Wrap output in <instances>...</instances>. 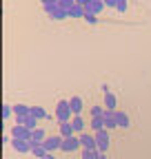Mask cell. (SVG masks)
<instances>
[{
  "mask_svg": "<svg viewBox=\"0 0 151 159\" xmlns=\"http://www.w3.org/2000/svg\"><path fill=\"white\" fill-rule=\"evenodd\" d=\"M71 117H73V111L69 106V99H60V102L56 104V119H58V124L71 122Z\"/></svg>",
  "mask_w": 151,
  "mask_h": 159,
  "instance_id": "cell-1",
  "label": "cell"
},
{
  "mask_svg": "<svg viewBox=\"0 0 151 159\" xmlns=\"http://www.w3.org/2000/svg\"><path fill=\"white\" fill-rule=\"evenodd\" d=\"M42 9H45V13H47L49 18H53V20H65V18H69V11L60 9L58 5H45Z\"/></svg>",
  "mask_w": 151,
  "mask_h": 159,
  "instance_id": "cell-2",
  "label": "cell"
},
{
  "mask_svg": "<svg viewBox=\"0 0 151 159\" xmlns=\"http://www.w3.org/2000/svg\"><path fill=\"white\" fill-rule=\"evenodd\" d=\"M62 135H47V139H45V148H47V152H51V150H60L62 148Z\"/></svg>",
  "mask_w": 151,
  "mask_h": 159,
  "instance_id": "cell-3",
  "label": "cell"
},
{
  "mask_svg": "<svg viewBox=\"0 0 151 159\" xmlns=\"http://www.w3.org/2000/svg\"><path fill=\"white\" fill-rule=\"evenodd\" d=\"M9 133H11L13 139H29V142H31V133H33V130H29V128L22 126V124H16Z\"/></svg>",
  "mask_w": 151,
  "mask_h": 159,
  "instance_id": "cell-4",
  "label": "cell"
},
{
  "mask_svg": "<svg viewBox=\"0 0 151 159\" xmlns=\"http://www.w3.org/2000/svg\"><path fill=\"white\" fill-rule=\"evenodd\" d=\"M93 135H96L98 150H100V152H105V150L109 148V130H107V128H102V130H96Z\"/></svg>",
  "mask_w": 151,
  "mask_h": 159,
  "instance_id": "cell-5",
  "label": "cell"
},
{
  "mask_svg": "<svg viewBox=\"0 0 151 159\" xmlns=\"http://www.w3.org/2000/svg\"><path fill=\"white\" fill-rule=\"evenodd\" d=\"M78 148H82V144H80V137H67V139H62V152H73V150H78Z\"/></svg>",
  "mask_w": 151,
  "mask_h": 159,
  "instance_id": "cell-6",
  "label": "cell"
},
{
  "mask_svg": "<svg viewBox=\"0 0 151 159\" xmlns=\"http://www.w3.org/2000/svg\"><path fill=\"white\" fill-rule=\"evenodd\" d=\"M11 146L16 152H31V148H33L29 139H13V137H11Z\"/></svg>",
  "mask_w": 151,
  "mask_h": 159,
  "instance_id": "cell-7",
  "label": "cell"
},
{
  "mask_svg": "<svg viewBox=\"0 0 151 159\" xmlns=\"http://www.w3.org/2000/svg\"><path fill=\"white\" fill-rule=\"evenodd\" d=\"M80 144H82V148H87V150H93V148L98 150L96 135H91V133H80Z\"/></svg>",
  "mask_w": 151,
  "mask_h": 159,
  "instance_id": "cell-8",
  "label": "cell"
},
{
  "mask_svg": "<svg viewBox=\"0 0 151 159\" xmlns=\"http://www.w3.org/2000/svg\"><path fill=\"white\" fill-rule=\"evenodd\" d=\"M105 128H107V130L118 128V122H116V111H105Z\"/></svg>",
  "mask_w": 151,
  "mask_h": 159,
  "instance_id": "cell-9",
  "label": "cell"
},
{
  "mask_svg": "<svg viewBox=\"0 0 151 159\" xmlns=\"http://www.w3.org/2000/svg\"><path fill=\"white\" fill-rule=\"evenodd\" d=\"M105 7H107V5L102 2V0H93L89 7H85V11H87V13H93V16H98V13L105 11Z\"/></svg>",
  "mask_w": 151,
  "mask_h": 159,
  "instance_id": "cell-10",
  "label": "cell"
},
{
  "mask_svg": "<svg viewBox=\"0 0 151 159\" xmlns=\"http://www.w3.org/2000/svg\"><path fill=\"white\" fill-rule=\"evenodd\" d=\"M69 106H71L73 115H80V113H82V97H80V95L69 97Z\"/></svg>",
  "mask_w": 151,
  "mask_h": 159,
  "instance_id": "cell-11",
  "label": "cell"
},
{
  "mask_svg": "<svg viewBox=\"0 0 151 159\" xmlns=\"http://www.w3.org/2000/svg\"><path fill=\"white\" fill-rule=\"evenodd\" d=\"M45 139H47V130L42 128H36L31 133V144H45Z\"/></svg>",
  "mask_w": 151,
  "mask_h": 159,
  "instance_id": "cell-12",
  "label": "cell"
},
{
  "mask_svg": "<svg viewBox=\"0 0 151 159\" xmlns=\"http://www.w3.org/2000/svg\"><path fill=\"white\" fill-rule=\"evenodd\" d=\"M116 104H118V97L113 93H107L105 95V111H116Z\"/></svg>",
  "mask_w": 151,
  "mask_h": 159,
  "instance_id": "cell-13",
  "label": "cell"
},
{
  "mask_svg": "<svg viewBox=\"0 0 151 159\" xmlns=\"http://www.w3.org/2000/svg\"><path fill=\"white\" fill-rule=\"evenodd\" d=\"M13 115H16V117H27V115H31V106H27V104H16V106H13Z\"/></svg>",
  "mask_w": 151,
  "mask_h": 159,
  "instance_id": "cell-14",
  "label": "cell"
},
{
  "mask_svg": "<svg viewBox=\"0 0 151 159\" xmlns=\"http://www.w3.org/2000/svg\"><path fill=\"white\" fill-rule=\"evenodd\" d=\"M116 122H118V128H129V115L122 111H116Z\"/></svg>",
  "mask_w": 151,
  "mask_h": 159,
  "instance_id": "cell-15",
  "label": "cell"
},
{
  "mask_svg": "<svg viewBox=\"0 0 151 159\" xmlns=\"http://www.w3.org/2000/svg\"><path fill=\"white\" fill-rule=\"evenodd\" d=\"M71 126H73L76 133H82V130H85V119H82L80 115H73V117H71Z\"/></svg>",
  "mask_w": 151,
  "mask_h": 159,
  "instance_id": "cell-16",
  "label": "cell"
},
{
  "mask_svg": "<svg viewBox=\"0 0 151 159\" xmlns=\"http://www.w3.org/2000/svg\"><path fill=\"white\" fill-rule=\"evenodd\" d=\"M73 126H71V122H65V124H60V130H58V135H62L65 139L67 137H73Z\"/></svg>",
  "mask_w": 151,
  "mask_h": 159,
  "instance_id": "cell-17",
  "label": "cell"
},
{
  "mask_svg": "<svg viewBox=\"0 0 151 159\" xmlns=\"http://www.w3.org/2000/svg\"><path fill=\"white\" fill-rule=\"evenodd\" d=\"M31 115L36 119H51V115H47V111L42 106H31Z\"/></svg>",
  "mask_w": 151,
  "mask_h": 159,
  "instance_id": "cell-18",
  "label": "cell"
},
{
  "mask_svg": "<svg viewBox=\"0 0 151 159\" xmlns=\"http://www.w3.org/2000/svg\"><path fill=\"white\" fill-rule=\"evenodd\" d=\"M31 152H33V157H38V159H45V157L49 155V152H47V148H45L42 144H33Z\"/></svg>",
  "mask_w": 151,
  "mask_h": 159,
  "instance_id": "cell-19",
  "label": "cell"
},
{
  "mask_svg": "<svg viewBox=\"0 0 151 159\" xmlns=\"http://www.w3.org/2000/svg\"><path fill=\"white\" fill-rule=\"evenodd\" d=\"M105 128V115L100 117H91V130L96 133V130H102Z\"/></svg>",
  "mask_w": 151,
  "mask_h": 159,
  "instance_id": "cell-20",
  "label": "cell"
},
{
  "mask_svg": "<svg viewBox=\"0 0 151 159\" xmlns=\"http://www.w3.org/2000/svg\"><path fill=\"white\" fill-rule=\"evenodd\" d=\"M85 7L82 5H73L71 9H69V18H85Z\"/></svg>",
  "mask_w": 151,
  "mask_h": 159,
  "instance_id": "cell-21",
  "label": "cell"
},
{
  "mask_svg": "<svg viewBox=\"0 0 151 159\" xmlns=\"http://www.w3.org/2000/svg\"><path fill=\"white\" fill-rule=\"evenodd\" d=\"M25 126H27L29 130H36V128H38V119H36L33 115H27V117H25Z\"/></svg>",
  "mask_w": 151,
  "mask_h": 159,
  "instance_id": "cell-22",
  "label": "cell"
},
{
  "mask_svg": "<svg viewBox=\"0 0 151 159\" xmlns=\"http://www.w3.org/2000/svg\"><path fill=\"white\" fill-rule=\"evenodd\" d=\"M100 157V150H87V148H82V159H98Z\"/></svg>",
  "mask_w": 151,
  "mask_h": 159,
  "instance_id": "cell-23",
  "label": "cell"
},
{
  "mask_svg": "<svg viewBox=\"0 0 151 159\" xmlns=\"http://www.w3.org/2000/svg\"><path fill=\"white\" fill-rule=\"evenodd\" d=\"M73 5H78V2H76V0H60V2H58V7H60V9H65V11H69Z\"/></svg>",
  "mask_w": 151,
  "mask_h": 159,
  "instance_id": "cell-24",
  "label": "cell"
},
{
  "mask_svg": "<svg viewBox=\"0 0 151 159\" xmlns=\"http://www.w3.org/2000/svg\"><path fill=\"white\" fill-rule=\"evenodd\" d=\"M13 115V106H9V104H2V119H9Z\"/></svg>",
  "mask_w": 151,
  "mask_h": 159,
  "instance_id": "cell-25",
  "label": "cell"
},
{
  "mask_svg": "<svg viewBox=\"0 0 151 159\" xmlns=\"http://www.w3.org/2000/svg\"><path fill=\"white\" fill-rule=\"evenodd\" d=\"M100 115H105V108L102 106H93L91 108V117H100Z\"/></svg>",
  "mask_w": 151,
  "mask_h": 159,
  "instance_id": "cell-26",
  "label": "cell"
},
{
  "mask_svg": "<svg viewBox=\"0 0 151 159\" xmlns=\"http://www.w3.org/2000/svg\"><path fill=\"white\" fill-rule=\"evenodd\" d=\"M116 9L122 13V11H127V0H118V2H116Z\"/></svg>",
  "mask_w": 151,
  "mask_h": 159,
  "instance_id": "cell-27",
  "label": "cell"
},
{
  "mask_svg": "<svg viewBox=\"0 0 151 159\" xmlns=\"http://www.w3.org/2000/svg\"><path fill=\"white\" fill-rule=\"evenodd\" d=\"M85 20L89 25H96V20H98V16H93V13H85Z\"/></svg>",
  "mask_w": 151,
  "mask_h": 159,
  "instance_id": "cell-28",
  "label": "cell"
},
{
  "mask_svg": "<svg viewBox=\"0 0 151 159\" xmlns=\"http://www.w3.org/2000/svg\"><path fill=\"white\" fill-rule=\"evenodd\" d=\"M102 2H105L107 7H113V9H116V2H118V0H102Z\"/></svg>",
  "mask_w": 151,
  "mask_h": 159,
  "instance_id": "cell-29",
  "label": "cell"
},
{
  "mask_svg": "<svg viewBox=\"0 0 151 159\" xmlns=\"http://www.w3.org/2000/svg\"><path fill=\"white\" fill-rule=\"evenodd\" d=\"M76 2H78V5H82V7H89V5L93 2V0H76Z\"/></svg>",
  "mask_w": 151,
  "mask_h": 159,
  "instance_id": "cell-30",
  "label": "cell"
},
{
  "mask_svg": "<svg viewBox=\"0 0 151 159\" xmlns=\"http://www.w3.org/2000/svg\"><path fill=\"white\" fill-rule=\"evenodd\" d=\"M58 2H60V0H42V7L45 5H58Z\"/></svg>",
  "mask_w": 151,
  "mask_h": 159,
  "instance_id": "cell-31",
  "label": "cell"
},
{
  "mask_svg": "<svg viewBox=\"0 0 151 159\" xmlns=\"http://www.w3.org/2000/svg\"><path fill=\"white\" fill-rule=\"evenodd\" d=\"M98 159H107V155H105V152H100V157H98Z\"/></svg>",
  "mask_w": 151,
  "mask_h": 159,
  "instance_id": "cell-32",
  "label": "cell"
},
{
  "mask_svg": "<svg viewBox=\"0 0 151 159\" xmlns=\"http://www.w3.org/2000/svg\"><path fill=\"white\" fill-rule=\"evenodd\" d=\"M45 159H56V157H53V155H51V152H49V155H47V157H45Z\"/></svg>",
  "mask_w": 151,
  "mask_h": 159,
  "instance_id": "cell-33",
  "label": "cell"
}]
</instances>
